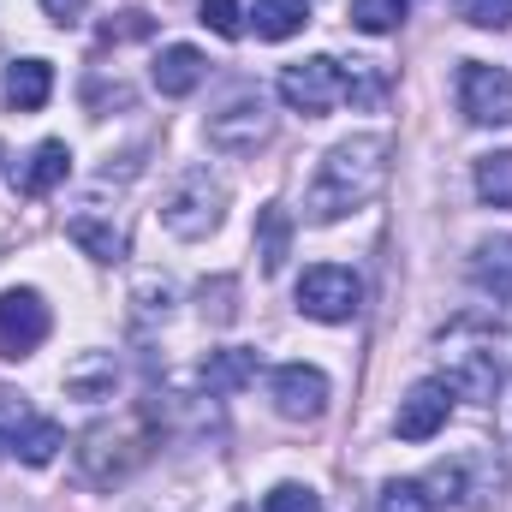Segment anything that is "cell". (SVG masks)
<instances>
[{"label":"cell","instance_id":"7a4b0ae2","mask_svg":"<svg viewBox=\"0 0 512 512\" xmlns=\"http://www.w3.org/2000/svg\"><path fill=\"white\" fill-rule=\"evenodd\" d=\"M221 221H227V179L221 173H209V167H185L167 191H161V227L173 233V239H209V233H221Z\"/></svg>","mask_w":512,"mask_h":512},{"label":"cell","instance_id":"9c48e42d","mask_svg":"<svg viewBox=\"0 0 512 512\" xmlns=\"http://www.w3.org/2000/svg\"><path fill=\"white\" fill-rule=\"evenodd\" d=\"M328 376L316 370V364H280L274 376H268V399H274V411L286 417V423H316L322 411H328Z\"/></svg>","mask_w":512,"mask_h":512},{"label":"cell","instance_id":"d4e9b609","mask_svg":"<svg viewBox=\"0 0 512 512\" xmlns=\"http://www.w3.org/2000/svg\"><path fill=\"white\" fill-rule=\"evenodd\" d=\"M471 30H512V0H453Z\"/></svg>","mask_w":512,"mask_h":512},{"label":"cell","instance_id":"f1b7e54d","mask_svg":"<svg viewBox=\"0 0 512 512\" xmlns=\"http://www.w3.org/2000/svg\"><path fill=\"white\" fill-rule=\"evenodd\" d=\"M137 298H143L149 316H167V310H173V280H167V274H143V280H137Z\"/></svg>","mask_w":512,"mask_h":512},{"label":"cell","instance_id":"ffe728a7","mask_svg":"<svg viewBox=\"0 0 512 512\" xmlns=\"http://www.w3.org/2000/svg\"><path fill=\"white\" fill-rule=\"evenodd\" d=\"M256 256H262V274H280L292 256V215L280 203H262L256 215Z\"/></svg>","mask_w":512,"mask_h":512},{"label":"cell","instance_id":"83f0119b","mask_svg":"<svg viewBox=\"0 0 512 512\" xmlns=\"http://www.w3.org/2000/svg\"><path fill=\"white\" fill-rule=\"evenodd\" d=\"M203 316H209V322H233V316H239V304H233V280H215V286L203 280Z\"/></svg>","mask_w":512,"mask_h":512},{"label":"cell","instance_id":"277c9868","mask_svg":"<svg viewBox=\"0 0 512 512\" xmlns=\"http://www.w3.org/2000/svg\"><path fill=\"white\" fill-rule=\"evenodd\" d=\"M280 102L304 120H322L346 102V66L328 60V54H310V60H292L280 72Z\"/></svg>","mask_w":512,"mask_h":512},{"label":"cell","instance_id":"2e32d148","mask_svg":"<svg viewBox=\"0 0 512 512\" xmlns=\"http://www.w3.org/2000/svg\"><path fill=\"white\" fill-rule=\"evenodd\" d=\"M66 173H72V149H66L60 137H48V143H36L30 161L18 167V191H24V197H48L54 185H66Z\"/></svg>","mask_w":512,"mask_h":512},{"label":"cell","instance_id":"3957f363","mask_svg":"<svg viewBox=\"0 0 512 512\" xmlns=\"http://www.w3.org/2000/svg\"><path fill=\"white\" fill-rule=\"evenodd\" d=\"M209 149H221V155H256L268 137H274V114H268V96L251 90V84H239L215 114H209Z\"/></svg>","mask_w":512,"mask_h":512},{"label":"cell","instance_id":"f546056e","mask_svg":"<svg viewBox=\"0 0 512 512\" xmlns=\"http://www.w3.org/2000/svg\"><path fill=\"white\" fill-rule=\"evenodd\" d=\"M149 30H155L149 12H120V24H102V42H137V36H149Z\"/></svg>","mask_w":512,"mask_h":512},{"label":"cell","instance_id":"e0dca14e","mask_svg":"<svg viewBox=\"0 0 512 512\" xmlns=\"http://www.w3.org/2000/svg\"><path fill=\"white\" fill-rule=\"evenodd\" d=\"M114 382H120V358L114 352H78L66 364V393L72 399H114Z\"/></svg>","mask_w":512,"mask_h":512},{"label":"cell","instance_id":"1f68e13d","mask_svg":"<svg viewBox=\"0 0 512 512\" xmlns=\"http://www.w3.org/2000/svg\"><path fill=\"white\" fill-rule=\"evenodd\" d=\"M0 441H6V435H0Z\"/></svg>","mask_w":512,"mask_h":512},{"label":"cell","instance_id":"7402d4cb","mask_svg":"<svg viewBox=\"0 0 512 512\" xmlns=\"http://www.w3.org/2000/svg\"><path fill=\"white\" fill-rule=\"evenodd\" d=\"M477 197H483L489 209H512V149L477 161Z\"/></svg>","mask_w":512,"mask_h":512},{"label":"cell","instance_id":"7c38bea8","mask_svg":"<svg viewBox=\"0 0 512 512\" xmlns=\"http://www.w3.org/2000/svg\"><path fill=\"white\" fill-rule=\"evenodd\" d=\"M441 382H447L453 399H495V393H501V352L465 346V352H453V364H447Z\"/></svg>","mask_w":512,"mask_h":512},{"label":"cell","instance_id":"ba28073f","mask_svg":"<svg viewBox=\"0 0 512 512\" xmlns=\"http://www.w3.org/2000/svg\"><path fill=\"white\" fill-rule=\"evenodd\" d=\"M48 328H54V316H48L42 292H30V286L0 292V352L6 358H30L48 340Z\"/></svg>","mask_w":512,"mask_h":512},{"label":"cell","instance_id":"5bb4252c","mask_svg":"<svg viewBox=\"0 0 512 512\" xmlns=\"http://www.w3.org/2000/svg\"><path fill=\"white\" fill-rule=\"evenodd\" d=\"M256 370H262V358H256L251 346H221V352H209V358H203L197 382H203V393L227 399V393H245V387L256 382Z\"/></svg>","mask_w":512,"mask_h":512},{"label":"cell","instance_id":"484cf974","mask_svg":"<svg viewBox=\"0 0 512 512\" xmlns=\"http://www.w3.org/2000/svg\"><path fill=\"white\" fill-rule=\"evenodd\" d=\"M376 512H441V507H435V495L423 483H387Z\"/></svg>","mask_w":512,"mask_h":512},{"label":"cell","instance_id":"4dcf8cb0","mask_svg":"<svg viewBox=\"0 0 512 512\" xmlns=\"http://www.w3.org/2000/svg\"><path fill=\"white\" fill-rule=\"evenodd\" d=\"M84 6H90V0H42V12H48L54 24H78V18H84Z\"/></svg>","mask_w":512,"mask_h":512},{"label":"cell","instance_id":"ac0fdd59","mask_svg":"<svg viewBox=\"0 0 512 512\" xmlns=\"http://www.w3.org/2000/svg\"><path fill=\"white\" fill-rule=\"evenodd\" d=\"M48 96H54V66L48 60H18L6 72V108L12 114H42Z\"/></svg>","mask_w":512,"mask_h":512},{"label":"cell","instance_id":"cb8c5ba5","mask_svg":"<svg viewBox=\"0 0 512 512\" xmlns=\"http://www.w3.org/2000/svg\"><path fill=\"white\" fill-rule=\"evenodd\" d=\"M262 512H322V495L310 483H274L262 495Z\"/></svg>","mask_w":512,"mask_h":512},{"label":"cell","instance_id":"52a82bcc","mask_svg":"<svg viewBox=\"0 0 512 512\" xmlns=\"http://www.w3.org/2000/svg\"><path fill=\"white\" fill-rule=\"evenodd\" d=\"M78 459H84L90 483H120V477H131L149 459V435L137 423L131 429H90L84 447H78Z\"/></svg>","mask_w":512,"mask_h":512},{"label":"cell","instance_id":"5b68a950","mask_svg":"<svg viewBox=\"0 0 512 512\" xmlns=\"http://www.w3.org/2000/svg\"><path fill=\"white\" fill-rule=\"evenodd\" d=\"M298 310L310 316V322H352L358 316V304H364V280L352 274V268H340V262H316V268H304L298 274Z\"/></svg>","mask_w":512,"mask_h":512},{"label":"cell","instance_id":"4316f807","mask_svg":"<svg viewBox=\"0 0 512 512\" xmlns=\"http://www.w3.org/2000/svg\"><path fill=\"white\" fill-rule=\"evenodd\" d=\"M197 18L215 30V36H245V12H239V0H197Z\"/></svg>","mask_w":512,"mask_h":512},{"label":"cell","instance_id":"30bf717a","mask_svg":"<svg viewBox=\"0 0 512 512\" xmlns=\"http://www.w3.org/2000/svg\"><path fill=\"white\" fill-rule=\"evenodd\" d=\"M447 417H453V393H447L441 376H429V382H411V393L399 399L393 435H399V441H435V435L447 429Z\"/></svg>","mask_w":512,"mask_h":512},{"label":"cell","instance_id":"4fadbf2b","mask_svg":"<svg viewBox=\"0 0 512 512\" xmlns=\"http://www.w3.org/2000/svg\"><path fill=\"white\" fill-rule=\"evenodd\" d=\"M465 274H471V286H477L483 298L507 304L512 298V233L477 239V251H471V262H465Z\"/></svg>","mask_w":512,"mask_h":512},{"label":"cell","instance_id":"6da1fadb","mask_svg":"<svg viewBox=\"0 0 512 512\" xmlns=\"http://www.w3.org/2000/svg\"><path fill=\"white\" fill-rule=\"evenodd\" d=\"M387 155H393V143H387L382 131H364V137L334 143V149L322 155L310 191H304V215H310L316 227H334V221H346L352 209L376 203L382 185H387Z\"/></svg>","mask_w":512,"mask_h":512},{"label":"cell","instance_id":"9a60e30c","mask_svg":"<svg viewBox=\"0 0 512 512\" xmlns=\"http://www.w3.org/2000/svg\"><path fill=\"white\" fill-rule=\"evenodd\" d=\"M203 72H209V60H203L191 42H173V48L155 54V72H149V78H155L161 96H191V90L203 84Z\"/></svg>","mask_w":512,"mask_h":512},{"label":"cell","instance_id":"d6986e66","mask_svg":"<svg viewBox=\"0 0 512 512\" xmlns=\"http://www.w3.org/2000/svg\"><path fill=\"white\" fill-rule=\"evenodd\" d=\"M60 447H66V435H60L54 417H24V423L6 435V453H18L24 465H54Z\"/></svg>","mask_w":512,"mask_h":512},{"label":"cell","instance_id":"44dd1931","mask_svg":"<svg viewBox=\"0 0 512 512\" xmlns=\"http://www.w3.org/2000/svg\"><path fill=\"white\" fill-rule=\"evenodd\" d=\"M251 24L262 42H286V36H298L310 24V0H256Z\"/></svg>","mask_w":512,"mask_h":512},{"label":"cell","instance_id":"8fae6325","mask_svg":"<svg viewBox=\"0 0 512 512\" xmlns=\"http://www.w3.org/2000/svg\"><path fill=\"white\" fill-rule=\"evenodd\" d=\"M66 239L84 256H96V262H120L126 256V233H120L114 209H96V203H84V209L66 215Z\"/></svg>","mask_w":512,"mask_h":512},{"label":"cell","instance_id":"603a6c76","mask_svg":"<svg viewBox=\"0 0 512 512\" xmlns=\"http://www.w3.org/2000/svg\"><path fill=\"white\" fill-rule=\"evenodd\" d=\"M405 12H411V0H352V24L364 36H393L405 24Z\"/></svg>","mask_w":512,"mask_h":512},{"label":"cell","instance_id":"8992f818","mask_svg":"<svg viewBox=\"0 0 512 512\" xmlns=\"http://www.w3.org/2000/svg\"><path fill=\"white\" fill-rule=\"evenodd\" d=\"M459 114L471 126H512V72L489 60L459 66Z\"/></svg>","mask_w":512,"mask_h":512}]
</instances>
